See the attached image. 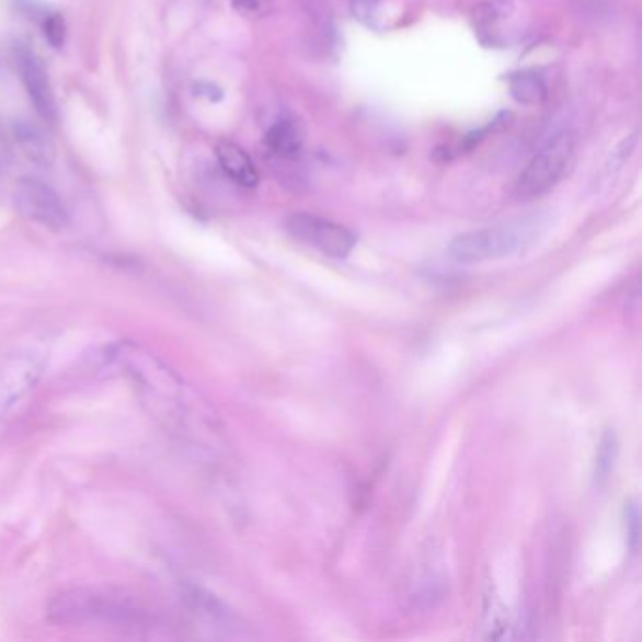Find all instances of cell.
<instances>
[{
    "instance_id": "15",
    "label": "cell",
    "mask_w": 642,
    "mask_h": 642,
    "mask_svg": "<svg viewBox=\"0 0 642 642\" xmlns=\"http://www.w3.org/2000/svg\"><path fill=\"white\" fill-rule=\"evenodd\" d=\"M42 28H44L46 41L49 42L55 49L65 46V41H67V23H65V18H62V15H46Z\"/></svg>"
},
{
    "instance_id": "9",
    "label": "cell",
    "mask_w": 642,
    "mask_h": 642,
    "mask_svg": "<svg viewBox=\"0 0 642 642\" xmlns=\"http://www.w3.org/2000/svg\"><path fill=\"white\" fill-rule=\"evenodd\" d=\"M215 153H217V161L221 164L222 172L234 181L236 185L243 188H253L259 185V170L251 161V157L238 144L219 141Z\"/></svg>"
},
{
    "instance_id": "11",
    "label": "cell",
    "mask_w": 642,
    "mask_h": 642,
    "mask_svg": "<svg viewBox=\"0 0 642 642\" xmlns=\"http://www.w3.org/2000/svg\"><path fill=\"white\" fill-rule=\"evenodd\" d=\"M264 144L270 153L282 161H293L303 148V133L300 125L293 117H282L275 121L264 136Z\"/></svg>"
},
{
    "instance_id": "6",
    "label": "cell",
    "mask_w": 642,
    "mask_h": 642,
    "mask_svg": "<svg viewBox=\"0 0 642 642\" xmlns=\"http://www.w3.org/2000/svg\"><path fill=\"white\" fill-rule=\"evenodd\" d=\"M14 202L15 208L27 221L49 230H62L70 225V215L59 195L49 185L34 177L18 181Z\"/></svg>"
},
{
    "instance_id": "20",
    "label": "cell",
    "mask_w": 642,
    "mask_h": 642,
    "mask_svg": "<svg viewBox=\"0 0 642 642\" xmlns=\"http://www.w3.org/2000/svg\"><path fill=\"white\" fill-rule=\"evenodd\" d=\"M8 157V148L7 141H4V136L0 135V164H4Z\"/></svg>"
},
{
    "instance_id": "16",
    "label": "cell",
    "mask_w": 642,
    "mask_h": 642,
    "mask_svg": "<svg viewBox=\"0 0 642 642\" xmlns=\"http://www.w3.org/2000/svg\"><path fill=\"white\" fill-rule=\"evenodd\" d=\"M232 7L243 18L259 20V18L270 14V10L274 7V0H232Z\"/></svg>"
},
{
    "instance_id": "19",
    "label": "cell",
    "mask_w": 642,
    "mask_h": 642,
    "mask_svg": "<svg viewBox=\"0 0 642 642\" xmlns=\"http://www.w3.org/2000/svg\"><path fill=\"white\" fill-rule=\"evenodd\" d=\"M195 93L198 94V96L208 99L209 102H219L222 99L221 89L217 88V85H214V83H208V81H200V83H196Z\"/></svg>"
},
{
    "instance_id": "3",
    "label": "cell",
    "mask_w": 642,
    "mask_h": 642,
    "mask_svg": "<svg viewBox=\"0 0 642 642\" xmlns=\"http://www.w3.org/2000/svg\"><path fill=\"white\" fill-rule=\"evenodd\" d=\"M534 238V227L528 222L479 228L456 236L448 243V254L463 264H481L518 253Z\"/></svg>"
},
{
    "instance_id": "12",
    "label": "cell",
    "mask_w": 642,
    "mask_h": 642,
    "mask_svg": "<svg viewBox=\"0 0 642 642\" xmlns=\"http://www.w3.org/2000/svg\"><path fill=\"white\" fill-rule=\"evenodd\" d=\"M511 96L523 106H536L549 96V85L541 72L520 70L507 78Z\"/></svg>"
},
{
    "instance_id": "8",
    "label": "cell",
    "mask_w": 642,
    "mask_h": 642,
    "mask_svg": "<svg viewBox=\"0 0 642 642\" xmlns=\"http://www.w3.org/2000/svg\"><path fill=\"white\" fill-rule=\"evenodd\" d=\"M15 67L20 72L21 81L27 89L28 99L33 102L36 112L46 121L55 119V96L46 70L41 60L27 46H15Z\"/></svg>"
},
{
    "instance_id": "7",
    "label": "cell",
    "mask_w": 642,
    "mask_h": 642,
    "mask_svg": "<svg viewBox=\"0 0 642 642\" xmlns=\"http://www.w3.org/2000/svg\"><path fill=\"white\" fill-rule=\"evenodd\" d=\"M44 368L46 356L36 351H21L4 362L0 369V413H7L38 385Z\"/></svg>"
},
{
    "instance_id": "1",
    "label": "cell",
    "mask_w": 642,
    "mask_h": 642,
    "mask_svg": "<svg viewBox=\"0 0 642 642\" xmlns=\"http://www.w3.org/2000/svg\"><path fill=\"white\" fill-rule=\"evenodd\" d=\"M102 369L127 379L149 415L181 442L206 445L214 437L215 415L208 403L175 369L135 342H119L104 351Z\"/></svg>"
},
{
    "instance_id": "5",
    "label": "cell",
    "mask_w": 642,
    "mask_h": 642,
    "mask_svg": "<svg viewBox=\"0 0 642 642\" xmlns=\"http://www.w3.org/2000/svg\"><path fill=\"white\" fill-rule=\"evenodd\" d=\"M285 227L295 240L332 259H345L356 245V234L353 230L319 215L306 211L288 215Z\"/></svg>"
},
{
    "instance_id": "2",
    "label": "cell",
    "mask_w": 642,
    "mask_h": 642,
    "mask_svg": "<svg viewBox=\"0 0 642 642\" xmlns=\"http://www.w3.org/2000/svg\"><path fill=\"white\" fill-rule=\"evenodd\" d=\"M47 618L57 626H112L138 629L148 626V610L123 594L106 589L72 588L60 592L47 605Z\"/></svg>"
},
{
    "instance_id": "13",
    "label": "cell",
    "mask_w": 642,
    "mask_h": 642,
    "mask_svg": "<svg viewBox=\"0 0 642 642\" xmlns=\"http://www.w3.org/2000/svg\"><path fill=\"white\" fill-rule=\"evenodd\" d=\"M183 601L187 603L188 609L193 610V615L206 622H225L228 618L227 609L219 599H215L206 589L196 588V586H187L181 592Z\"/></svg>"
},
{
    "instance_id": "18",
    "label": "cell",
    "mask_w": 642,
    "mask_h": 642,
    "mask_svg": "<svg viewBox=\"0 0 642 642\" xmlns=\"http://www.w3.org/2000/svg\"><path fill=\"white\" fill-rule=\"evenodd\" d=\"M626 528H628V541L631 549H637L639 542V508L635 503H629L626 508Z\"/></svg>"
},
{
    "instance_id": "10",
    "label": "cell",
    "mask_w": 642,
    "mask_h": 642,
    "mask_svg": "<svg viewBox=\"0 0 642 642\" xmlns=\"http://www.w3.org/2000/svg\"><path fill=\"white\" fill-rule=\"evenodd\" d=\"M14 138L21 153L41 168H49L55 161V148L46 133L31 121H15Z\"/></svg>"
},
{
    "instance_id": "4",
    "label": "cell",
    "mask_w": 642,
    "mask_h": 642,
    "mask_svg": "<svg viewBox=\"0 0 642 642\" xmlns=\"http://www.w3.org/2000/svg\"><path fill=\"white\" fill-rule=\"evenodd\" d=\"M576 138L571 130H562L550 136L526 164L523 174L516 180L515 193L520 200H534L547 195L555 183L562 180L569 161L575 151Z\"/></svg>"
},
{
    "instance_id": "14",
    "label": "cell",
    "mask_w": 642,
    "mask_h": 642,
    "mask_svg": "<svg viewBox=\"0 0 642 642\" xmlns=\"http://www.w3.org/2000/svg\"><path fill=\"white\" fill-rule=\"evenodd\" d=\"M618 456V439L612 432L603 435L596 456V481L601 482L610 475Z\"/></svg>"
},
{
    "instance_id": "17",
    "label": "cell",
    "mask_w": 642,
    "mask_h": 642,
    "mask_svg": "<svg viewBox=\"0 0 642 642\" xmlns=\"http://www.w3.org/2000/svg\"><path fill=\"white\" fill-rule=\"evenodd\" d=\"M351 10L355 20L360 21L366 27H375L379 15V2L377 0H351Z\"/></svg>"
}]
</instances>
